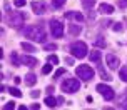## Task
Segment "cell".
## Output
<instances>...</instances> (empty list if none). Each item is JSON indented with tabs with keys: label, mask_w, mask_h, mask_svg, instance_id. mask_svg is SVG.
<instances>
[{
	"label": "cell",
	"mask_w": 127,
	"mask_h": 110,
	"mask_svg": "<svg viewBox=\"0 0 127 110\" xmlns=\"http://www.w3.org/2000/svg\"><path fill=\"white\" fill-rule=\"evenodd\" d=\"M75 73H77V77L80 78V80H84V82H89V80L94 78V68H92L90 65H85V64L79 65Z\"/></svg>",
	"instance_id": "cell-2"
},
{
	"label": "cell",
	"mask_w": 127,
	"mask_h": 110,
	"mask_svg": "<svg viewBox=\"0 0 127 110\" xmlns=\"http://www.w3.org/2000/svg\"><path fill=\"white\" fill-rule=\"evenodd\" d=\"M35 82H37V75H35V73H27V75H25V84L27 85H30V87H32Z\"/></svg>",
	"instance_id": "cell-15"
},
{
	"label": "cell",
	"mask_w": 127,
	"mask_h": 110,
	"mask_svg": "<svg viewBox=\"0 0 127 110\" xmlns=\"http://www.w3.org/2000/svg\"><path fill=\"white\" fill-rule=\"evenodd\" d=\"M52 72V64H49V65H44V67H42V73H44V75H47V73H50Z\"/></svg>",
	"instance_id": "cell-25"
},
{
	"label": "cell",
	"mask_w": 127,
	"mask_h": 110,
	"mask_svg": "<svg viewBox=\"0 0 127 110\" xmlns=\"http://www.w3.org/2000/svg\"><path fill=\"white\" fill-rule=\"evenodd\" d=\"M114 7L110 5V3H100L99 5V12L100 13H105V15H110V13H114Z\"/></svg>",
	"instance_id": "cell-11"
},
{
	"label": "cell",
	"mask_w": 127,
	"mask_h": 110,
	"mask_svg": "<svg viewBox=\"0 0 127 110\" xmlns=\"http://www.w3.org/2000/svg\"><path fill=\"white\" fill-rule=\"evenodd\" d=\"M119 77H121V80L127 82V67H122V68H121V72H119Z\"/></svg>",
	"instance_id": "cell-22"
},
{
	"label": "cell",
	"mask_w": 127,
	"mask_h": 110,
	"mask_svg": "<svg viewBox=\"0 0 127 110\" xmlns=\"http://www.w3.org/2000/svg\"><path fill=\"white\" fill-rule=\"evenodd\" d=\"M60 88L65 93H75V92L80 90V82L77 78H65L60 85Z\"/></svg>",
	"instance_id": "cell-3"
},
{
	"label": "cell",
	"mask_w": 127,
	"mask_h": 110,
	"mask_svg": "<svg viewBox=\"0 0 127 110\" xmlns=\"http://www.w3.org/2000/svg\"><path fill=\"white\" fill-rule=\"evenodd\" d=\"M69 32H70V35H79V33L82 32V28H80V25H75V23H72V25L69 27Z\"/></svg>",
	"instance_id": "cell-17"
},
{
	"label": "cell",
	"mask_w": 127,
	"mask_h": 110,
	"mask_svg": "<svg viewBox=\"0 0 127 110\" xmlns=\"http://www.w3.org/2000/svg\"><path fill=\"white\" fill-rule=\"evenodd\" d=\"M24 35L27 39L33 40V42H38V44H44L45 39H47V33L44 32L42 27H25L24 28Z\"/></svg>",
	"instance_id": "cell-1"
},
{
	"label": "cell",
	"mask_w": 127,
	"mask_h": 110,
	"mask_svg": "<svg viewBox=\"0 0 127 110\" xmlns=\"http://www.w3.org/2000/svg\"><path fill=\"white\" fill-rule=\"evenodd\" d=\"M12 109H15V104L13 102H8V104L3 105V110H12Z\"/></svg>",
	"instance_id": "cell-30"
},
{
	"label": "cell",
	"mask_w": 127,
	"mask_h": 110,
	"mask_svg": "<svg viewBox=\"0 0 127 110\" xmlns=\"http://www.w3.org/2000/svg\"><path fill=\"white\" fill-rule=\"evenodd\" d=\"M97 64H99V62H97ZM97 67H99V73H100V78H102V80H105V82H110V80H112V77H110V75H109L107 72H105L104 68H102V65L99 64Z\"/></svg>",
	"instance_id": "cell-14"
},
{
	"label": "cell",
	"mask_w": 127,
	"mask_h": 110,
	"mask_svg": "<svg viewBox=\"0 0 127 110\" xmlns=\"http://www.w3.org/2000/svg\"><path fill=\"white\" fill-rule=\"evenodd\" d=\"M52 3H54V7H55V8H60V7L65 3V0H52Z\"/></svg>",
	"instance_id": "cell-27"
},
{
	"label": "cell",
	"mask_w": 127,
	"mask_h": 110,
	"mask_svg": "<svg viewBox=\"0 0 127 110\" xmlns=\"http://www.w3.org/2000/svg\"><path fill=\"white\" fill-rule=\"evenodd\" d=\"M52 92H54V87H49V88H47V93H49V95H52Z\"/></svg>",
	"instance_id": "cell-37"
},
{
	"label": "cell",
	"mask_w": 127,
	"mask_h": 110,
	"mask_svg": "<svg viewBox=\"0 0 127 110\" xmlns=\"http://www.w3.org/2000/svg\"><path fill=\"white\" fill-rule=\"evenodd\" d=\"M65 73H67V70H65V68H59V70L54 73V78H59V77H62V75H65Z\"/></svg>",
	"instance_id": "cell-24"
},
{
	"label": "cell",
	"mask_w": 127,
	"mask_h": 110,
	"mask_svg": "<svg viewBox=\"0 0 127 110\" xmlns=\"http://www.w3.org/2000/svg\"><path fill=\"white\" fill-rule=\"evenodd\" d=\"M105 62H107L109 68H112V70H117V67H119V58L112 55V53H109L107 57H105Z\"/></svg>",
	"instance_id": "cell-9"
},
{
	"label": "cell",
	"mask_w": 127,
	"mask_h": 110,
	"mask_svg": "<svg viewBox=\"0 0 127 110\" xmlns=\"http://www.w3.org/2000/svg\"><path fill=\"white\" fill-rule=\"evenodd\" d=\"M13 5H15V7H24V5H25V0H15Z\"/></svg>",
	"instance_id": "cell-33"
},
{
	"label": "cell",
	"mask_w": 127,
	"mask_h": 110,
	"mask_svg": "<svg viewBox=\"0 0 127 110\" xmlns=\"http://www.w3.org/2000/svg\"><path fill=\"white\" fill-rule=\"evenodd\" d=\"M119 107H121V109H127V95H124V97L119 100Z\"/></svg>",
	"instance_id": "cell-23"
},
{
	"label": "cell",
	"mask_w": 127,
	"mask_h": 110,
	"mask_svg": "<svg viewBox=\"0 0 127 110\" xmlns=\"http://www.w3.org/2000/svg\"><path fill=\"white\" fill-rule=\"evenodd\" d=\"M49 25H50V33L55 37V39H62L64 37V23H60L57 19H52L49 22Z\"/></svg>",
	"instance_id": "cell-5"
},
{
	"label": "cell",
	"mask_w": 127,
	"mask_h": 110,
	"mask_svg": "<svg viewBox=\"0 0 127 110\" xmlns=\"http://www.w3.org/2000/svg\"><path fill=\"white\" fill-rule=\"evenodd\" d=\"M65 64H69V65H74V60H72L70 57H67V58H65Z\"/></svg>",
	"instance_id": "cell-35"
},
{
	"label": "cell",
	"mask_w": 127,
	"mask_h": 110,
	"mask_svg": "<svg viewBox=\"0 0 127 110\" xmlns=\"http://www.w3.org/2000/svg\"><path fill=\"white\" fill-rule=\"evenodd\" d=\"M95 88H97V92H99V93H100V95H102V97H104V98H105V100H112V98L115 97L114 90H112V88H110L109 85L99 84V85H97V87H95Z\"/></svg>",
	"instance_id": "cell-7"
},
{
	"label": "cell",
	"mask_w": 127,
	"mask_h": 110,
	"mask_svg": "<svg viewBox=\"0 0 127 110\" xmlns=\"http://www.w3.org/2000/svg\"><path fill=\"white\" fill-rule=\"evenodd\" d=\"M44 104L47 105L49 109H54V107H57V105H59V100H55V98L52 97V95H49V97L45 98V102H44Z\"/></svg>",
	"instance_id": "cell-13"
},
{
	"label": "cell",
	"mask_w": 127,
	"mask_h": 110,
	"mask_svg": "<svg viewBox=\"0 0 127 110\" xmlns=\"http://www.w3.org/2000/svg\"><path fill=\"white\" fill-rule=\"evenodd\" d=\"M117 5H119V8H126L127 7V0H117Z\"/></svg>",
	"instance_id": "cell-31"
},
{
	"label": "cell",
	"mask_w": 127,
	"mask_h": 110,
	"mask_svg": "<svg viewBox=\"0 0 127 110\" xmlns=\"http://www.w3.org/2000/svg\"><path fill=\"white\" fill-rule=\"evenodd\" d=\"M8 92H10V95H13V97H22V92L19 90V88H17V87H10V88H8Z\"/></svg>",
	"instance_id": "cell-21"
},
{
	"label": "cell",
	"mask_w": 127,
	"mask_h": 110,
	"mask_svg": "<svg viewBox=\"0 0 127 110\" xmlns=\"http://www.w3.org/2000/svg\"><path fill=\"white\" fill-rule=\"evenodd\" d=\"M112 30H114V32H121L122 25H121V23H114V25H112Z\"/></svg>",
	"instance_id": "cell-32"
},
{
	"label": "cell",
	"mask_w": 127,
	"mask_h": 110,
	"mask_svg": "<svg viewBox=\"0 0 127 110\" xmlns=\"http://www.w3.org/2000/svg\"><path fill=\"white\" fill-rule=\"evenodd\" d=\"M82 5H84V8L92 10V7L95 5V0H82Z\"/></svg>",
	"instance_id": "cell-20"
},
{
	"label": "cell",
	"mask_w": 127,
	"mask_h": 110,
	"mask_svg": "<svg viewBox=\"0 0 127 110\" xmlns=\"http://www.w3.org/2000/svg\"><path fill=\"white\" fill-rule=\"evenodd\" d=\"M20 58H22V64L27 65L29 68H33V67H37V64H38V60H37V58L29 57V55H24V57H20Z\"/></svg>",
	"instance_id": "cell-10"
},
{
	"label": "cell",
	"mask_w": 127,
	"mask_h": 110,
	"mask_svg": "<svg viewBox=\"0 0 127 110\" xmlns=\"http://www.w3.org/2000/svg\"><path fill=\"white\" fill-rule=\"evenodd\" d=\"M55 48H57V45H55V44H49V45L44 47V50H47V52H52V50H55Z\"/></svg>",
	"instance_id": "cell-28"
},
{
	"label": "cell",
	"mask_w": 127,
	"mask_h": 110,
	"mask_svg": "<svg viewBox=\"0 0 127 110\" xmlns=\"http://www.w3.org/2000/svg\"><path fill=\"white\" fill-rule=\"evenodd\" d=\"M65 19H75L77 22H82L84 20V15L79 12H67L65 13Z\"/></svg>",
	"instance_id": "cell-12"
},
{
	"label": "cell",
	"mask_w": 127,
	"mask_h": 110,
	"mask_svg": "<svg viewBox=\"0 0 127 110\" xmlns=\"http://www.w3.org/2000/svg\"><path fill=\"white\" fill-rule=\"evenodd\" d=\"M49 64H59V57L57 55H54V53H52V55H49Z\"/></svg>",
	"instance_id": "cell-26"
},
{
	"label": "cell",
	"mask_w": 127,
	"mask_h": 110,
	"mask_svg": "<svg viewBox=\"0 0 127 110\" xmlns=\"http://www.w3.org/2000/svg\"><path fill=\"white\" fill-rule=\"evenodd\" d=\"M22 48H24L27 53H33L35 52V47L32 45V44H27V42H22Z\"/></svg>",
	"instance_id": "cell-19"
},
{
	"label": "cell",
	"mask_w": 127,
	"mask_h": 110,
	"mask_svg": "<svg viewBox=\"0 0 127 110\" xmlns=\"http://www.w3.org/2000/svg\"><path fill=\"white\" fill-rule=\"evenodd\" d=\"M30 109H33V110L37 109V110H38V109H40V105H38V104H33V105H32V107H30Z\"/></svg>",
	"instance_id": "cell-38"
},
{
	"label": "cell",
	"mask_w": 127,
	"mask_h": 110,
	"mask_svg": "<svg viewBox=\"0 0 127 110\" xmlns=\"http://www.w3.org/2000/svg\"><path fill=\"white\" fill-rule=\"evenodd\" d=\"M13 82H15V84L19 85V84H20V82H22V78H20V77H15V78H13Z\"/></svg>",
	"instance_id": "cell-36"
},
{
	"label": "cell",
	"mask_w": 127,
	"mask_h": 110,
	"mask_svg": "<svg viewBox=\"0 0 127 110\" xmlns=\"http://www.w3.org/2000/svg\"><path fill=\"white\" fill-rule=\"evenodd\" d=\"M32 10L35 15H44L47 12V3L45 2H32Z\"/></svg>",
	"instance_id": "cell-8"
},
{
	"label": "cell",
	"mask_w": 127,
	"mask_h": 110,
	"mask_svg": "<svg viewBox=\"0 0 127 110\" xmlns=\"http://www.w3.org/2000/svg\"><path fill=\"white\" fill-rule=\"evenodd\" d=\"M24 20H25V13H22V12H12L8 15V23H10L13 28H19V27L24 23Z\"/></svg>",
	"instance_id": "cell-6"
},
{
	"label": "cell",
	"mask_w": 127,
	"mask_h": 110,
	"mask_svg": "<svg viewBox=\"0 0 127 110\" xmlns=\"http://www.w3.org/2000/svg\"><path fill=\"white\" fill-rule=\"evenodd\" d=\"M100 57H102V53H100V50H92L90 52V62H99L100 60Z\"/></svg>",
	"instance_id": "cell-16"
},
{
	"label": "cell",
	"mask_w": 127,
	"mask_h": 110,
	"mask_svg": "<svg viewBox=\"0 0 127 110\" xmlns=\"http://www.w3.org/2000/svg\"><path fill=\"white\" fill-rule=\"evenodd\" d=\"M38 93H40L38 90H32V92H30V97H32V98H37V97H38Z\"/></svg>",
	"instance_id": "cell-34"
},
{
	"label": "cell",
	"mask_w": 127,
	"mask_h": 110,
	"mask_svg": "<svg viewBox=\"0 0 127 110\" xmlns=\"http://www.w3.org/2000/svg\"><path fill=\"white\" fill-rule=\"evenodd\" d=\"M97 47H105V40L104 39H95V42H94Z\"/></svg>",
	"instance_id": "cell-29"
},
{
	"label": "cell",
	"mask_w": 127,
	"mask_h": 110,
	"mask_svg": "<svg viewBox=\"0 0 127 110\" xmlns=\"http://www.w3.org/2000/svg\"><path fill=\"white\" fill-rule=\"evenodd\" d=\"M70 53L75 58H84L87 55V45H85L84 42H74V44L70 45Z\"/></svg>",
	"instance_id": "cell-4"
},
{
	"label": "cell",
	"mask_w": 127,
	"mask_h": 110,
	"mask_svg": "<svg viewBox=\"0 0 127 110\" xmlns=\"http://www.w3.org/2000/svg\"><path fill=\"white\" fill-rule=\"evenodd\" d=\"M10 60H12V64L15 65V67H19V65L22 64V58H19L17 52H12V53H10Z\"/></svg>",
	"instance_id": "cell-18"
}]
</instances>
